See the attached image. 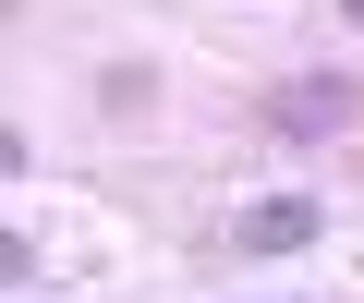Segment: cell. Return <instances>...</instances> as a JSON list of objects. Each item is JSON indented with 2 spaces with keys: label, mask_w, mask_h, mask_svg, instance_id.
<instances>
[{
  "label": "cell",
  "mask_w": 364,
  "mask_h": 303,
  "mask_svg": "<svg viewBox=\"0 0 364 303\" xmlns=\"http://www.w3.org/2000/svg\"><path fill=\"white\" fill-rule=\"evenodd\" d=\"M352 121H364V85H352V73H291V85L267 97V133H291V145L352 133Z\"/></svg>",
  "instance_id": "obj_1"
},
{
  "label": "cell",
  "mask_w": 364,
  "mask_h": 303,
  "mask_svg": "<svg viewBox=\"0 0 364 303\" xmlns=\"http://www.w3.org/2000/svg\"><path fill=\"white\" fill-rule=\"evenodd\" d=\"M328 231V194H267V206H231V255H304Z\"/></svg>",
  "instance_id": "obj_2"
},
{
  "label": "cell",
  "mask_w": 364,
  "mask_h": 303,
  "mask_svg": "<svg viewBox=\"0 0 364 303\" xmlns=\"http://www.w3.org/2000/svg\"><path fill=\"white\" fill-rule=\"evenodd\" d=\"M340 13H352V25H364V0H340Z\"/></svg>",
  "instance_id": "obj_3"
}]
</instances>
